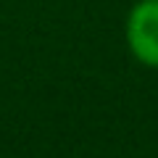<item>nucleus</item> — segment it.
I'll return each instance as SVG.
<instances>
[{
    "label": "nucleus",
    "instance_id": "obj_1",
    "mask_svg": "<svg viewBox=\"0 0 158 158\" xmlns=\"http://www.w3.org/2000/svg\"><path fill=\"white\" fill-rule=\"evenodd\" d=\"M127 45L148 69H158V0H137L127 16Z\"/></svg>",
    "mask_w": 158,
    "mask_h": 158
}]
</instances>
